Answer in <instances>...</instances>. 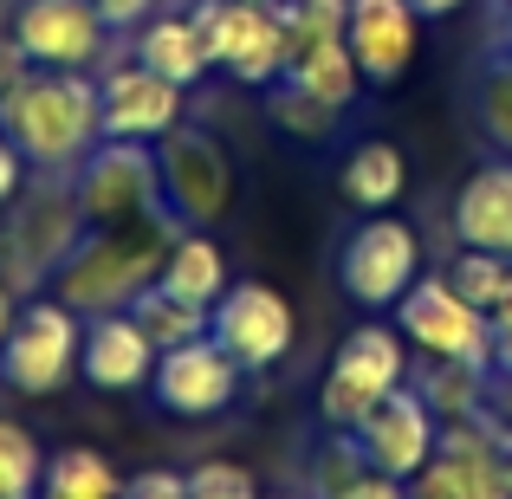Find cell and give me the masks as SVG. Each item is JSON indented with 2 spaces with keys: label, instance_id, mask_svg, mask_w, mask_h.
<instances>
[{
  "label": "cell",
  "instance_id": "obj_1",
  "mask_svg": "<svg viewBox=\"0 0 512 499\" xmlns=\"http://www.w3.org/2000/svg\"><path fill=\"white\" fill-rule=\"evenodd\" d=\"M0 130L26 150L33 175H78V163L104 143V91L91 72L39 65L0 98Z\"/></svg>",
  "mask_w": 512,
  "mask_h": 499
},
{
  "label": "cell",
  "instance_id": "obj_2",
  "mask_svg": "<svg viewBox=\"0 0 512 499\" xmlns=\"http://www.w3.org/2000/svg\"><path fill=\"white\" fill-rule=\"evenodd\" d=\"M175 234H182V221H175L169 208L150 214V221H124V227H85L78 247L65 253L59 273H52L59 279V299L85 318L130 305L143 286H156Z\"/></svg>",
  "mask_w": 512,
  "mask_h": 499
},
{
  "label": "cell",
  "instance_id": "obj_3",
  "mask_svg": "<svg viewBox=\"0 0 512 499\" xmlns=\"http://www.w3.org/2000/svg\"><path fill=\"white\" fill-rule=\"evenodd\" d=\"M85 234V208H78L72 175H39L7 201V227H0V279L13 292H33L39 279L59 273V260Z\"/></svg>",
  "mask_w": 512,
  "mask_h": 499
},
{
  "label": "cell",
  "instance_id": "obj_4",
  "mask_svg": "<svg viewBox=\"0 0 512 499\" xmlns=\"http://www.w3.org/2000/svg\"><path fill=\"white\" fill-rule=\"evenodd\" d=\"M409 383V337L396 331V318L363 312V325L344 331V344L331 350L325 383H318V422L325 428H357L389 389Z\"/></svg>",
  "mask_w": 512,
  "mask_h": 499
},
{
  "label": "cell",
  "instance_id": "obj_5",
  "mask_svg": "<svg viewBox=\"0 0 512 499\" xmlns=\"http://www.w3.org/2000/svg\"><path fill=\"white\" fill-rule=\"evenodd\" d=\"M78 350H85V312L59 299V292H33L20 299L7 344H0V383L13 396H59L78 376Z\"/></svg>",
  "mask_w": 512,
  "mask_h": 499
},
{
  "label": "cell",
  "instance_id": "obj_6",
  "mask_svg": "<svg viewBox=\"0 0 512 499\" xmlns=\"http://www.w3.org/2000/svg\"><path fill=\"white\" fill-rule=\"evenodd\" d=\"M201 33V52H208L214 72H227L234 85L266 91L273 78H286V20L266 0H195L188 7Z\"/></svg>",
  "mask_w": 512,
  "mask_h": 499
},
{
  "label": "cell",
  "instance_id": "obj_7",
  "mask_svg": "<svg viewBox=\"0 0 512 499\" xmlns=\"http://www.w3.org/2000/svg\"><path fill=\"white\" fill-rule=\"evenodd\" d=\"M422 279V234L396 214H357L338 240V292L357 312H396V299Z\"/></svg>",
  "mask_w": 512,
  "mask_h": 499
},
{
  "label": "cell",
  "instance_id": "obj_8",
  "mask_svg": "<svg viewBox=\"0 0 512 499\" xmlns=\"http://www.w3.org/2000/svg\"><path fill=\"white\" fill-rule=\"evenodd\" d=\"M389 318H396V331L409 337V350H422V357H448V363L493 370V318L480 312L474 299H461L448 273H422L396 299Z\"/></svg>",
  "mask_w": 512,
  "mask_h": 499
},
{
  "label": "cell",
  "instance_id": "obj_9",
  "mask_svg": "<svg viewBox=\"0 0 512 499\" xmlns=\"http://www.w3.org/2000/svg\"><path fill=\"white\" fill-rule=\"evenodd\" d=\"M72 188H78V208H85V227H124V221H150V214L169 208L156 143H130V137H104L78 163Z\"/></svg>",
  "mask_w": 512,
  "mask_h": 499
},
{
  "label": "cell",
  "instance_id": "obj_10",
  "mask_svg": "<svg viewBox=\"0 0 512 499\" xmlns=\"http://www.w3.org/2000/svg\"><path fill=\"white\" fill-rule=\"evenodd\" d=\"M156 163H163V201L169 214L182 227H221L227 208H234V156H227V143L214 137V130L201 124H175L163 143H156Z\"/></svg>",
  "mask_w": 512,
  "mask_h": 499
},
{
  "label": "cell",
  "instance_id": "obj_11",
  "mask_svg": "<svg viewBox=\"0 0 512 499\" xmlns=\"http://www.w3.org/2000/svg\"><path fill=\"white\" fill-rule=\"evenodd\" d=\"M409 499H512L506 487V428L493 415L441 422L428 467L409 480Z\"/></svg>",
  "mask_w": 512,
  "mask_h": 499
},
{
  "label": "cell",
  "instance_id": "obj_12",
  "mask_svg": "<svg viewBox=\"0 0 512 499\" xmlns=\"http://www.w3.org/2000/svg\"><path fill=\"white\" fill-rule=\"evenodd\" d=\"M208 331H214V344H221L247 376L286 363L292 344H299V318H292L286 292L266 286V279H234V286L214 299Z\"/></svg>",
  "mask_w": 512,
  "mask_h": 499
},
{
  "label": "cell",
  "instance_id": "obj_13",
  "mask_svg": "<svg viewBox=\"0 0 512 499\" xmlns=\"http://www.w3.org/2000/svg\"><path fill=\"white\" fill-rule=\"evenodd\" d=\"M240 389H247V370L214 344V331L163 350V357H156V376H150V402L163 415H182V422H214V415H227L240 402Z\"/></svg>",
  "mask_w": 512,
  "mask_h": 499
},
{
  "label": "cell",
  "instance_id": "obj_14",
  "mask_svg": "<svg viewBox=\"0 0 512 499\" xmlns=\"http://www.w3.org/2000/svg\"><path fill=\"white\" fill-rule=\"evenodd\" d=\"M13 39L26 46L33 65H59V72H91L111 46V26L91 0H20L13 13Z\"/></svg>",
  "mask_w": 512,
  "mask_h": 499
},
{
  "label": "cell",
  "instance_id": "obj_15",
  "mask_svg": "<svg viewBox=\"0 0 512 499\" xmlns=\"http://www.w3.org/2000/svg\"><path fill=\"white\" fill-rule=\"evenodd\" d=\"M350 435L370 454V467H383V474H396V480H415L428 467V454H435V441H441V415L428 409V396L415 383H402V389H389Z\"/></svg>",
  "mask_w": 512,
  "mask_h": 499
},
{
  "label": "cell",
  "instance_id": "obj_16",
  "mask_svg": "<svg viewBox=\"0 0 512 499\" xmlns=\"http://www.w3.org/2000/svg\"><path fill=\"white\" fill-rule=\"evenodd\" d=\"M156 337L143 331V318L130 312V305H117V312H98L85 318V350H78V376H85L98 396H137V389H150L156 376Z\"/></svg>",
  "mask_w": 512,
  "mask_h": 499
},
{
  "label": "cell",
  "instance_id": "obj_17",
  "mask_svg": "<svg viewBox=\"0 0 512 499\" xmlns=\"http://www.w3.org/2000/svg\"><path fill=\"white\" fill-rule=\"evenodd\" d=\"M104 91V137H130V143H163L175 124L188 117V91L175 78L150 72L143 59L117 65L98 78Z\"/></svg>",
  "mask_w": 512,
  "mask_h": 499
},
{
  "label": "cell",
  "instance_id": "obj_18",
  "mask_svg": "<svg viewBox=\"0 0 512 499\" xmlns=\"http://www.w3.org/2000/svg\"><path fill=\"white\" fill-rule=\"evenodd\" d=\"M415 39H422V13L409 0H350L344 46H350V59H357L370 91L402 85V72L415 59Z\"/></svg>",
  "mask_w": 512,
  "mask_h": 499
},
{
  "label": "cell",
  "instance_id": "obj_19",
  "mask_svg": "<svg viewBox=\"0 0 512 499\" xmlns=\"http://www.w3.org/2000/svg\"><path fill=\"white\" fill-rule=\"evenodd\" d=\"M448 227H454V247H487L500 260H512V156L480 163L454 188Z\"/></svg>",
  "mask_w": 512,
  "mask_h": 499
},
{
  "label": "cell",
  "instance_id": "obj_20",
  "mask_svg": "<svg viewBox=\"0 0 512 499\" xmlns=\"http://www.w3.org/2000/svg\"><path fill=\"white\" fill-rule=\"evenodd\" d=\"M402 188H409V163H402V150L389 137H363L344 150L338 195H344L350 214H389L402 201Z\"/></svg>",
  "mask_w": 512,
  "mask_h": 499
},
{
  "label": "cell",
  "instance_id": "obj_21",
  "mask_svg": "<svg viewBox=\"0 0 512 499\" xmlns=\"http://www.w3.org/2000/svg\"><path fill=\"white\" fill-rule=\"evenodd\" d=\"M156 286H169L175 299L208 305V312H214V299L234 286V273H227V253H221V240H214V227H182V234L169 240V260H163V273H156Z\"/></svg>",
  "mask_w": 512,
  "mask_h": 499
},
{
  "label": "cell",
  "instance_id": "obj_22",
  "mask_svg": "<svg viewBox=\"0 0 512 499\" xmlns=\"http://www.w3.org/2000/svg\"><path fill=\"white\" fill-rule=\"evenodd\" d=\"M137 59L150 65V72L175 78L182 91H195L201 78L214 72L208 52H201V33H195V20H188V13H150V20L137 26Z\"/></svg>",
  "mask_w": 512,
  "mask_h": 499
},
{
  "label": "cell",
  "instance_id": "obj_23",
  "mask_svg": "<svg viewBox=\"0 0 512 499\" xmlns=\"http://www.w3.org/2000/svg\"><path fill=\"white\" fill-rule=\"evenodd\" d=\"M286 78H292V85H305L318 104H331V111H350V104L370 91L344 39H325V46H312L305 59H292V65H286Z\"/></svg>",
  "mask_w": 512,
  "mask_h": 499
},
{
  "label": "cell",
  "instance_id": "obj_24",
  "mask_svg": "<svg viewBox=\"0 0 512 499\" xmlns=\"http://www.w3.org/2000/svg\"><path fill=\"white\" fill-rule=\"evenodd\" d=\"M487 376L493 370H474V363H448V357H428L422 363V396L441 422H467V415H487Z\"/></svg>",
  "mask_w": 512,
  "mask_h": 499
},
{
  "label": "cell",
  "instance_id": "obj_25",
  "mask_svg": "<svg viewBox=\"0 0 512 499\" xmlns=\"http://www.w3.org/2000/svg\"><path fill=\"white\" fill-rule=\"evenodd\" d=\"M474 124L493 143V156H512V52H500V46L474 72Z\"/></svg>",
  "mask_w": 512,
  "mask_h": 499
},
{
  "label": "cell",
  "instance_id": "obj_26",
  "mask_svg": "<svg viewBox=\"0 0 512 499\" xmlns=\"http://www.w3.org/2000/svg\"><path fill=\"white\" fill-rule=\"evenodd\" d=\"M266 117L299 143H325V137H338V124H344V111L318 104L312 91L292 85V78H273V85H266Z\"/></svg>",
  "mask_w": 512,
  "mask_h": 499
},
{
  "label": "cell",
  "instance_id": "obj_27",
  "mask_svg": "<svg viewBox=\"0 0 512 499\" xmlns=\"http://www.w3.org/2000/svg\"><path fill=\"white\" fill-rule=\"evenodd\" d=\"M130 312L143 318V331L156 337V350H175V344H188V337H208V305L175 299L169 286H143L137 299H130Z\"/></svg>",
  "mask_w": 512,
  "mask_h": 499
},
{
  "label": "cell",
  "instance_id": "obj_28",
  "mask_svg": "<svg viewBox=\"0 0 512 499\" xmlns=\"http://www.w3.org/2000/svg\"><path fill=\"white\" fill-rule=\"evenodd\" d=\"M39 487L85 493V499H117L124 493V474H117L98 448H59V454H46V480H39Z\"/></svg>",
  "mask_w": 512,
  "mask_h": 499
},
{
  "label": "cell",
  "instance_id": "obj_29",
  "mask_svg": "<svg viewBox=\"0 0 512 499\" xmlns=\"http://www.w3.org/2000/svg\"><path fill=\"white\" fill-rule=\"evenodd\" d=\"M39 480H46V448L26 422L0 415V499H39Z\"/></svg>",
  "mask_w": 512,
  "mask_h": 499
},
{
  "label": "cell",
  "instance_id": "obj_30",
  "mask_svg": "<svg viewBox=\"0 0 512 499\" xmlns=\"http://www.w3.org/2000/svg\"><path fill=\"white\" fill-rule=\"evenodd\" d=\"M279 20H286V52H292V59H305V52L325 46V39H344L350 0H279Z\"/></svg>",
  "mask_w": 512,
  "mask_h": 499
},
{
  "label": "cell",
  "instance_id": "obj_31",
  "mask_svg": "<svg viewBox=\"0 0 512 499\" xmlns=\"http://www.w3.org/2000/svg\"><path fill=\"white\" fill-rule=\"evenodd\" d=\"M441 273L454 279V292H461V299H474L480 312L493 318V305H500V292H506L512 260H500V253H487V247H454V260L441 266Z\"/></svg>",
  "mask_w": 512,
  "mask_h": 499
},
{
  "label": "cell",
  "instance_id": "obj_32",
  "mask_svg": "<svg viewBox=\"0 0 512 499\" xmlns=\"http://www.w3.org/2000/svg\"><path fill=\"white\" fill-rule=\"evenodd\" d=\"M188 499H260V480L240 461H201L188 467Z\"/></svg>",
  "mask_w": 512,
  "mask_h": 499
},
{
  "label": "cell",
  "instance_id": "obj_33",
  "mask_svg": "<svg viewBox=\"0 0 512 499\" xmlns=\"http://www.w3.org/2000/svg\"><path fill=\"white\" fill-rule=\"evenodd\" d=\"M117 499H188V474H175V467H143V474L124 480Z\"/></svg>",
  "mask_w": 512,
  "mask_h": 499
},
{
  "label": "cell",
  "instance_id": "obj_34",
  "mask_svg": "<svg viewBox=\"0 0 512 499\" xmlns=\"http://www.w3.org/2000/svg\"><path fill=\"white\" fill-rule=\"evenodd\" d=\"M331 499H409V480L383 474V467H363V474H350Z\"/></svg>",
  "mask_w": 512,
  "mask_h": 499
},
{
  "label": "cell",
  "instance_id": "obj_35",
  "mask_svg": "<svg viewBox=\"0 0 512 499\" xmlns=\"http://www.w3.org/2000/svg\"><path fill=\"white\" fill-rule=\"evenodd\" d=\"M26 175H33V163H26V150L7 137V130H0V208H7V201L26 188Z\"/></svg>",
  "mask_w": 512,
  "mask_h": 499
},
{
  "label": "cell",
  "instance_id": "obj_36",
  "mask_svg": "<svg viewBox=\"0 0 512 499\" xmlns=\"http://www.w3.org/2000/svg\"><path fill=\"white\" fill-rule=\"evenodd\" d=\"M91 7L104 13V26H111V33H130V26H143L156 7H163V0H91Z\"/></svg>",
  "mask_w": 512,
  "mask_h": 499
},
{
  "label": "cell",
  "instance_id": "obj_37",
  "mask_svg": "<svg viewBox=\"0 0 512 499\" xmlns=\"http://www.w3.org/2000/svg\"><path fill=\"white\" fill-rule=\"evenodd\" d=\"M33 72H39V65L26 59V46H20V39H0V98H7V91L20 85V78H33Z\"/></svg>",
  "mask_w": 512,
  "mask_h": 499
},
{
  "label": "cell",
  "instance_id": "obj_38",
  "mask_svg": "<svg viewBox=\"0 0 512 499\" xmlns=\"http://www.w3.org/2000/svg\"><path fill=\"white\" fill-rule=\"evenodd\" d=\"M493 376L512 383V312H493Z\"/></svg>",
  "mask_w": 512,
  "mask_h": 499
},
{
  "label": "cell",
  "instance_id": "obj_39",
  "mask_svg": "<svg viewBox=\"0 0 512 499\" xmlns=\"http://www.w3.org/2000/svg\"><path fill=\"white\" fill-rule=\"evenodd\" d=\"M13 318H20V292L0 279V344H7V331H13Z\"/></svg>",
  "mask_w": 512,
  "mask_h": 499
},
{
  "label": "cell",
  "instance_id": "obj_40",
  "mask_svg": "<svg viewBox=\"0 0 512 499\" xmlns=\"http://www.w3.org/2000/svg\"><path fill=\"white\" fill-rule=\"evenodd\" d=\"M415 13H422V20H448V13H461L467 0H409Z\"/></svg>",
  "mask_w": 512,
  "mask_h": 499
},
{
  "label": "cell",
  "instance_id": "obj_41",
  "mask_svg": "<svg viewBox=\"0 0 512 499\" xmlns=\"http://www.w3.org/2000/svg\"><path fill=\"white\" fill-rule=\"evenodd\" d=\"M493 46L512 52V0H500V13H493Z\"/></svg>",
  "mask_w": 512,
  "mask_h": 499
},
{
  "label": "cell",
  "instance_id": "obj_42",
  "mask_svg": "<svg viewBox=\"0 0 512 499\" xmlns=\"http://www.w3.org/2000/svg\"><path fill=\"white\" fill-rule=\"evenodd\" d=\"M506 487H512V428H506Z\"/></svg>",
  "mask_w": 512,
  "mask_h": 499
},
{
  "label": "cell",
  "instance_id": "obj_43",
  "mask_svg": "<svg viewBox=\"0 0 512 499\" xmlns=\"http://www.w3.org/2000/svg\"><path fill=\"white\" fill-rule=\"evenodd\" d=\"M39 499H85V493H52V487H39Z\"/></svg>",
  "mask_w": 512,
  "mask_h": 499
},
{
  "label": "cell",
  "instance_id": "obj_44",
  "mask_svg": "<svg viewBox=\"0 0 512 499\" xmlns=\"http://www.w3.org/2000/svg\"><path fill=\"white\" fill-rule=\"evenodd\" d=\"M279 499H312V493H279Z\"/></svg>",
  "mask_w": 512,
  "mask_h": 499
},
{
  "label": "cell",
  "instance_id": "obj_45",
  "mask_svg": "<svg viewBox=\"0 0 512 499\" xmlns=\"http://www.w3.org/2000/svg\"><path fill=\"white\" fill-rule=\"evenodd\" d=\"M266 7H279V0H266Z\"/></svg>",
  "mask_w": 512,
  "mask_h": 499
},
{
  "label": "cell",
  "instance_id": "obj_46",
  "mask_svg": "<svg viewBox=\"0 0 512 499\" xmlns=\"http://www.w3.org/2000/svg\"><path fill=\"white\" fill-rule=\"evenodd\" d=\"M0 214H7V208H0Z\"/></svg>",
  "mask_w": 512,
  "mask_h": 499
}]
</instances>
